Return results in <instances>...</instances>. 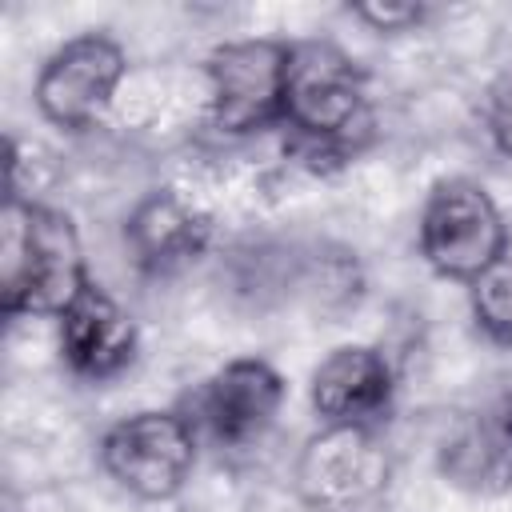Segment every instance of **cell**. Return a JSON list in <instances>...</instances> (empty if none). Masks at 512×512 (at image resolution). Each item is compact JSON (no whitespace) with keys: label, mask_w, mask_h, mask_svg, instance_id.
<instances>
[{"label":"cell","mask_w":512,"mask_h":512,"mask_svg":"<svg viewBox=\"0 0 512 512\" xmlns=\"http://www.w3.org/2000/svg\"><path fill=\"white\" fill-rule=\"evenodd\" d=\"M468 304L484 336H492L496 344H512V256L496 260L468 284Z\"/></svg>","instance_id":"obj_13"},{"label":"cell","mask_w":512,"mask_h":512,"mask_svg":"<svg viewBox=\"0 0 512 512\" xmlns=\"http://www.w3.org/2000/svg\"><path fill=\"white\" fill-rule=\"evenodd\" d=\"M348 12L368 24L372 32H412L428 20L424 4H400V0H368V4H348Z\"/></svg>","instance_id":"obj_14"},{"label":"cell","mask_w":512,"mask_h":512,"mask_svg":"<svg viewBox=\"0 0 512 512\" xmlns=\"http://www.w3.org/2000/svg\"><path fill=\"white\" fill-rule=\"evenodd\" d=\"M372 124L368 76L332 40H292L284 124L308 160L348 156Z\"/></svg>","instance_id":"obj_2"},{"label":"cell","mask_w":512,"mask_h":512,"mask_svg":"<svg viewBox=\"0 0 512 512\" xmlns=\"http://www.w3.org/2000/svg\"><path fill=\"white\" fill-rule=\"evenodd\" d=\"M292 40H224L204 60L208 124L220 136H252L284 124V80Z\"/></svg>","instance_id":"obj_5"},{"label":"cell","mask_w":512,"mask_h":512,"mask_svg":"<svg viewBox=\"0 0 512 512\" xmlns=\"http://www.w3.org/2000/svg\"><path fill=\"white\" fill-rule=\"evenodd\" d=\"M128 76V56L108 32H80L44 56L32 100L36 112L64 132H88L112 108Z\"/></svg>","instance_id":"obj_6"},{"label":"cell","mask_w":512,"mask_h":512,"mask_svg":"<svg viewBox=\"0 0 512 512\" xmlns=\"http://www.w3.org/2000/svg\"><path fill=\"white\" fill-rule=\"evenodd\" d=\"M208 240H212L208 212H200L176 188L148 192L124 220V244H128L132 260L152 276H168V272L200 260Z\"/></svg>","instance_id":"obj_11"},{"label":"cell","mask_w":512,"mask_h":512,"mask_svg":"<svg viewBox=\"0 0 512 512\" xmlns=\"http://www.w3.org/2000/svg\"><path fill=\"white\" fill-rule=\"evenodd\" d=\"M92 284L84 244L64 208L4 192L0 212V308L8 320L60 316Z\"/></svg>","instance_id":"obj_1"},{"label":"cell","mask_w":512,"mask_h":512,"mask_svg":"<svg viewBox=\"0 0 512 512\" xmlns=\"http://www.w3.org/2000/svg\"><path fill=\"white\" fill-rule=\"evenodd\" d=\"M484 128H488V140L496 144V152H504L512 160V68L500 72L484 96Z\"/></svg>","instance_id":"obj_15"},{"label":"cell","mask_w":512,"mask_h":512,"mask_svg":"<svg viewBox=\"0 0 512 512\" xmlns=\"http://www.w3.org/2000/svg\"><path fill=\"white\" fill-rule=\"evenodd\" d=\"M416 248L436 276L472 284L508 256V224L480 180L444 176L424 196Z\"/></svg>","instance_id":"obj_3"},{"label":"cell","mask_w":512,"mask_h":512,"mask_svg":"<svg viewBox=\"0 0 512 512\" xmlns=\"http://www.w3.org/2000/svg\"><path fill=\"white\" fill-rule=\"evenodd\" d=\"M64 364L92 384L120 376L136 360V320L96 280L56 316Z\"/></svg>","instance_id":"obj_10"},{"label":"cell","mask_w":512,"mask_h":512,"mask_svg":"<svg viewBox=\"0 0 512 512\" xmlns=\"http://www.w3.org/2000/svg\"><path fill=\"white\" fill-rule=\"evenodd\" d=\"M104 476L136 500L160 504L192 480L200 436L180 408H144L104 428L96 444Z\"/></svg>","instance_id":"obj_4"},{"label":"cell","mask_w":512,"mask_h":512,"mask_svg":"<svg viewBox=\"0 0 512 512\" xmlns=\"http://www.w3.org/2000/svg\"><path fill=\"white\" fill-rule=\"evenodd\" d=\"M388 484V452L376 428L320 424L296 456V492L308 508L352 512L380 496Z\"/></svg>","instance_id":"obj_8"},{"label":"cell","mask_w":512,"mask_h":512,"mask_svg":"<svg viewBox=\"0 0 512 512\" xmlns=\"http://www.w3.org/2000/svg\"><path fill=\"white\" fill-rule=\"evenodd\" d=\"M440 472L472 492L512 488V412L500 404L464 424L440 448Z\"/></svg>","instance_id":"obj_12"},{"label":"cell","mask_w":512,"mask_h":512,"mask_svg":"<svg viewBox=\"0 0 512 512\" xmlns=\"http://www.w3.org/2000/svg\"><path fill=\"white\" fill-rule=\"evenodd\" d=\"M284 396V376L268 360L236 356L200 380L180 412L192 420L200 440H212L216 448H248L276 424Z\"/></svg>","instance_id":"obj_7"},{"label":"cell","mask_w":512,"mask_h":512,"mask_svg":"<svg viewBox=\"0 0 512 512\" xmlns=\"http://www.w3.org/2000/svg\"><path fill=\"white\" fill-rule=\"evenodd\" d=\"M396 396L392 360L372 344H340L316 368L308 384L312 412L320 424H356L376 428Z\"/></svg>","instance_id":"obj_9"}]
</instances>
